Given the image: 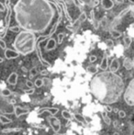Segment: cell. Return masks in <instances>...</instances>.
<instances>
[{
	"mask_svg": "<svg viewBox=\"0 0 134 135\" xmlns=\"http://www.w3.org/2000/svg\"><path fill=\"white\" fill-rule=\"evenodd\" d=\"M53 135H66V134H65V133H59V132H58V133H55Z\"/></svg>",
	"mask_w": 134,
	"mask_h": 135,
	"instance_id": "cell-51",
	"label": "cell"
},
{
	"mask_svg": "<svg viewBox=\"0 0 134 135\" xmlns=\"http://www.w3.org/2000/svg\"><path fill=\"white\" fill-rule=\"evenodd\" d=\"M57 3L59 4L60 7H62V9L63 10V12H64V15H65V17H66V18L68 20V21H70L71 23H73V20H72L71 17H70L69 12H68L66 3H64V1H57Z\"/></svg>",
	"mask_w": 134,
	"mask_h": 135,
	"instance_id": "cell-12",
	"label": "cell"
},
{
	"mask_svg": "<svg viewBox=\"0 0 134 135\" xmlns=\"http://www.w3.org/2000/svg\"><path fill=\"white\" fill-rule=\"evenodd\" d=\"M4 54H5L6 59H7V60L16 59V58H18V57H19V55H20L17 51L11 50V49H6L5 52H4Z\"/></svg>",
	"mask_w": 134,
	"mask_h": 135,
	"instance_id": "cell-9",
	"label": "cell"
},
{
	"mask_svg": "<svg viewBox=\"0 0 134 135\" xmlns=\"http://www.w3.org/2000/svg\"><path fill=\"white\" fill-rule=\"evenodd\" d=\"M86 71H87V73L90 74V75H95V74L97 73V66H95V65H89L86 68Z\"/></svg>",
	"mask_w": 134,
	"mask_h": 135,
	"instance_id": "cell-23",
	"label": "cell"
},
{
	"mask_svg": "<svg viewBox=\"0 0 134 135\" xmlns=\"http://www.w3.org/2000/svg\"><path fill=\"white\" fill-rule=\"evenodd\" d=\"M39 74H41V75H47L49 74V72L47 70H42V71L39 72Z\"/></svg>",
	"mask_w": 134,
	"mask_h": 135,
	"instance_id": "cell-46",
	"label": "cell"
},
{
	"mask_svg": "<svg viewBox=\"0 0 134 135\" xmlns=\"http://www.w3.org/2000/svg\"><path fill=\"white\" fill-rule=\"evenodd\" d=\"M38 74V71L36 68H31V70H29V75H31V77H33L34 75H36Z\"/></svg>",
	"mask_w": 134,
	"mask_h": 135,
	"instance_id": "cell-36",
	"label": "cell"
},
{
	"mask_svg": "<svg viewBox=\"0 0 134 135\" xmlns=\"http://www.w3.org/2000/svg\"><path fill=\"white\" fill-rule=\"evenodd\" d=\"M0 122H1L2 124H7V123L12 122V119H10L9 118H7L4 115H0Z\"/></svg>",
	"mask_w": 134,
	"mask_h": 135,
	"instance_id": "cell-27",
	"label": "cell"
},
{
	"mask_svg": "<svg viewBox=\"0 0 134 135\" xmlns=\"http://www.w3.org/2000/svg\"><path fill=\"white\" fill-rule=\"evenodd\" d=\"M99 3H100V1H98V0H96V1H86V5H88L89 7H97V5H99Z\"/></svg>",
	"mask_w": 134,
	"mask_h": 135,
	"instance_id": "cell-31",
	"label": "cell"
},
{
	"mask_svg": "<svg viewBox=\"0 0 134 135\" xmlns=\"http://www.w3.org/2000/svg\"><path fill=\"white\" fill-rule=\"evenodd\" d=\"M118 121H114V128H118Z\"/></svg>",
	"mask_w": 134,
	"mask_h": 135,
	"instance_id": "cell-49",
	"label": "cell"
},
{
	"mask_svg": "<svg viewBox=\"0 0 134 135\" xmlns=\"http://www.w3.org/2000/svg\"><path fill=\"white\" fill-rule=\"evenodd\" d=\"M26 85H27V86L29 87V88H34V83H32L31 81L28 80L26 82Z\"/></svg>",
	"mask_w": 134,
	"mask_h": 135,
	"instance_id": "cell-40",
	"label": "cell"
},
{
	"mask_svg": "<svg viewBox=\"0 0 134 135\" xmlns=\"http://www.w3.org/2000/svg\"><path fill=\"white\" fill-rule=\"evenodd\" d=\"M0 47H1L4 51L7 49V48H6V42H5V41H4L3 39H0Z\"/></svg>",
	"mask_w": 134,
	"mask_h": 135,
	"instance_id": "cell-38",
	"label": "cell"
},
{
	"mask_svg": "<svg viewBox=\"0 0 134 135\" xmlns=\"http://www.w3.org/2000/svg\"><path fill=\"white\" fill-rule=\"evenodd\" d=\"M99 24H100V22H98L97 20H93V26L95 27L96 30H97L99 27Z\"/></svg>",
	"mask_w": 134,
	"mask_h": 135,
	"instance_id": "cell-42",
	"label": "cell"
},
{
	"mask_svg": "<svg viewBox=\"0 0 134 135\" xmlns=\"http://www.w3.org/2000/svg\"><path fill=\"white\" fill-rule=\"evenodd\" d=\"M57 47V41H56L55 39H49L48 40V42H47L46 46H45V51H52L54 50V49Z\"/></svg>",
	"mask_w": 134,
	"mask_h": 135,
	"instance_id": "cell-13",
	"label": "cell"
},
{
	"mask_svg": "<svg viewBox=\"0 0 134 135\" xmlns=\"http://www.w3.org/2000/svg\"><path fill=\"white\" fill-rule=\"evenodd\" d=\"M20 131H22V128L21 127H18V128H12V129H6V130H3L2 131V132H4V133H9V132H20Z\"/></svg>",
	"mask_w": 134,
	"mask_h": 135,
	"instance_id": "cell-28",
	"label": "cell"
},
{
	"mask_svg": "<svg viewBox=\"0 0 134 135\" xmlns=\"http://www.w3.org/2000/svg\"><path fill=\"white\" fill-rule=\"evenodd\" d=\"M113 135H120V133H118V132H114Z\"/></svg>",
	"mask_w": 134,
	"mask_h": 135,
	"instance_id": "cell-53",
	"label": "cell"
},
{
	"mask_svg": "<svg viewBox=\"0 0 134 135\" xmlns=\"http://www.w3.org/2000/svg\"><path fill=\"white\" fill-rule=\"evenodd\" d=\"M62 18H63V17H59V18H58V20H57V21H56V23L54 24L53 27H52V30H51L50 33L48 34L49 39H52V35H53V34L55 33V31H56V30H57L58 26L60 25V23H61V21H62Z\"/></svg>",
	"mask_w": 134,
	"mask_h": 135,
	"instance_id": "cell-19",
	"label": "cell"
},
{
	"mask_svg": "<svg viewBox=\"0 0 134 135\" xmlns=\"http://www.w3.org/2000/svg\"><path fill=\"white\" fill-rule=\"evenodd\" d=\"M106 46H107V48H112V47L114 46V42H113L112 40L107 39V41H106Z\"/></svg>",
	"mask_w": 134,
	"mask_h": 135,
	"instance_id": "cell-34",
	"label": "cell"
},
{
	"mask_svg": "<svg viewBox=\"0 0 134 135\" xmlns=\"http://www.w3.org/2000/svg\"><path fill=\"white\" fill-rule=\"evenodd\" d=\"M110 35L113 39H118V38H120L122 36V33L120 31H118V30H113L110 31Z\"/></svg>",
	"mask_w": 134,
	"mask_h": 135,
	"instance_id": "cell-24",
	"label": "cell"
},
{
	"mask_svg": "<svg viewBox=\"0 0 134 135\" xmlns=\"http://www.w3.org/2000/svg\"><path fill=\"white\" fill-rule=\"evenodd\" d=\"M100 3L102 7L106 10H109L114 7V1L112 0H103V1H100Z\"/></svg>",
	"mask_w": 134,
	"mask_h": 135,
	"instance_id": "cell-15",
	"label": "cell"
},
{
	"mask_svg": "<svg viewBox=\"0 0 134 135\" xmlns=\"http://www.w3.org/2000/svg\"><path fill=\"white\" fill-rule=\"evenodd\" d=\"M123 41H124V45H125L126 48H129L131 45V42H132V39H131L130 36H126V37L123 38Z\"/></svg>",
	"mask_w": 134,
	"mask_h": 135,
	"instance_id": "cell-25",
	"label": "cell"
},
{
	"mask_svg": "<svg viewBox=\"0 0 134 135\" xmlns=\"http://www.w3.org/2000/svg\"><path fill=\"white\" fill-rule=\"evenodd\" d=\"M86 18H87V16H86V13L85 12V11H83L82 13H81L80 15H79V17L78 18H77V20H75V22H73V23L71 24L72 26H73V27H75V25H76L77 23H79V22H84V21H86Z\"/></svg>",
	"mask_w": 134,
	"mask_h": 135,
	"instance_id": "cell-18",
	"label": "cell"
},
{
	"mask_svg": "<svg viewBox=\"0 0 134 135\" xmlns=\"http://www.w3.org/2000/svg\"><path fill=\"white\" fill-rule=\"evenodd\" d=\"M90 90L93 96L103 104L110 105L118 101L125 91L123 79L112 72H102L90 82Z\"/></svg>",
	"mask_w": 134,
	"mask_h": 135,
	"instance_id": "cell-2",
	"label": "cell"
},
{
	"mask_svg": "<svg viewBox=\"0 0 134 135\" xmlns=\"http://www.w3.org/2000/svg\"><path fill=\"white\" fill-rule=\"evenodd\" d=\"M130 10H131V9H130V8H126V9H124V10L122 11V12L120 13V15H118V18H121L122 16H124V15H125V14H127V13L129 12Z\"/></svg>",
	"mask_w": 134,
	"mask_h": 135,
	"instance_id": "cell-41",
	"label": "cell"
},
{
	"mask_svg": "<svg viewBox=\"0 0 134 135\" xmlns=\"http://www.w3.org/2000/svg\"><path fill=\"white\" fill-rule=\"evenodd\" d=\"M113 111L116 112V113H118V111H120V109H118V108H113Z\"/></svg>",
	"mask_w": 134,
	"mask_h": 135,
	"instance_id": "cell-50",
	"label": "cell"
},
{
	"mask_svg": "<svg viewBox=\"0 0 134 135\" xmlns=\"http://www.w3.org/2000/svg\"><path fill=\"white\" fill-rule=\"evenodd\" d=\"M10 3H11V1H5V6H6V7H7V15H6V18H5V28H4L3 32L0 34V39H3V38H5V36L7 35L9 23H10L11 14H12V9H11V7H10Z\"/></svg>",
	"mask_w": 134,
	"mask_h": 135,
	"instance_id": "cell-6",
	"label": "cell"
},
{
	"mask_svg": "<svg viewBox=\"0 0 134 135\" xmlns=\"http://www.w3.org/2000/svg\"><path fill=\"white\" fill-rule=\"evenodd\" d=\"M73 117L75 118V119H76L77 121H79V122H80L82 125H84V126H86V125H87V121L86 120L84 116L81 115L80 113H73Z\"/></svg>",
	"mask_w": 134,
	"mask_h": 135,
	"instance_id": "cell-17",
	"label": "cell"
},
{
	"mask_svg": "<svg viewBox=\"0 0 134 135\" xmlns=\"http://www.w3.org/2000/svg\"><path fill=\"white\" fill-rule=\"evenodd\" d=\"M3 58H1V57H0V64H1V62H3Z\"/></svg>",
	"mask_w": 134,
	"mask_h": 135,
	"instance_id": "cell-52",
	"label": "cell"
},
{
	"mask_svg": "<svg viewBox=\"0 0 134 135\" xmlns=\"http://www.w3.org/2000/svg\"><path fill=\"white\" fill-rule=\"evenodd\" d=\"M0 112L3 114H12L15 112V107L13 104L7 98L2 96L1 93H0Z\"/></svg>",
	"mask_w": 134,
	"mask_h": 135,
	"instance_id": "cell-4",
	"label": "cell"
},
{
	"mask_svg": "<svg viewBox=\"0 0 134 135\" xmlns=\"http://www.w3.org/2000/svg\"><path fill=\"white\" fill-rule=\"evenodd\" d=\"M118 114V117H120V119H124V118L126 117V112L124 111V110H120Z\"/></svg>",
	"mask_w": 134,
	"mask_h": 135,
	"instance_id": "cell-37",
	"label": "cell"
},
{
	"mask_svg": "<svg viewBox=\"0 0 134 135\" xmlns=\"http://www.w3.org/2000/svg\"><path fill=\"white\" fill-rule=\"evenodd\" d=\"M120 62H118V59H113L111 61V64H109V72H112V73H116L118 69H120Z\"/></svg>",
	"mask_w": 134,
	"mask_h": 135,
	"instance_id": "cell-11",
	"label": "cell"
},
{
	"mask_svg": "<svg viewBox=\"0 0 134 135\" xmlns=\"http://www.w3.org/2000/svg\"><path fill=\"white\" fill-rule=\"evenodd\" d=\"M133 64H134V60H133Z\"/></svg>",
	"mask_w": 134,
	"mask_h": 135,
	"instance_id": "cell-54",
	"label": "cell"
},
{
	"mask_svg": "<svg viewBox=\"0 0 134 135\" xmlns=\"http://www.w3.org/2000/svg\"><path fill=\"white\" fill-rule=\"evenodd\" d=\"M64 37H65L64 33L58 34V41H57L58 44H62V43H63V39H64Z\"/></svg>",
	"mask_w": 134,
	"mask_h": 135,
	"instance_id": "cell-32",
	"label": "cell"
},
{
	"mask_svg": "<svg viewBox=\"0 0 134 135\" xmlns=\"http://www.w3.org/2000/svg\"><path fill=\"white\" fill-rule=\"evenodd\" d=\"M105 110L107 112H112L113 111V108L110 107L109 105H106L105 106Z\"/></svg>",
	"mask_w": 134,
	"mask_h": 135,
	"instance_id": "cell-43",
	"label": "cell"
},
{
	"mask_svg": "<svg viewBox=\"0 0 134 135\" xmlns=\"http://www.w3.org/2000/svg\"><path fill=\"white\" fill-rule=\"evenodd\" d=\"M124 100L129 106H134V78L131 80L124 91Z\"/></svg>",
	"mask_w": 134,
	"mask_h": 135,
	"instance_id": "cell-5",
	"label": "cell"
},
{
	"mask_svg": "<svg viewBox=\"0 0 134 135\" xmlns=\"http://www.w3.org/2000/svg\"><path fill=\"white\" fill-rule=\"evenodd\" d=\"M123 66L126 70H131L134 67L133 61L131 58H129V57H126L123 61Z\"/></svg>",
	"mask_w": 134,
	"mask_h": 135,
	"instance_id": "cell-16",
	"label": "cell"
},
{
	"mask_svg": "<svg viewBox=\"0 0 134 135\" xmlns=\"http://www.w3.org/2000/svg\"><path fill=\"white\" fill-rule=\"evenodd\" d=\"M47 120H48L49 124L51 125L52 129L53 130V132L55 133H58L59 131L61 130V121H60L59 118H56L54 116H49L47 118Z\"/></svg>",
	"mask_w": 134,
	"mask_h": 135,
	"instance_id": "cell-7",
	"label": "cell"
},
{
	"mask_svg": "<svg viewBox=\"0 0 134 135\" xmlns=\"http://www.w3.org/2000/svg\"><path fill=\"white\" fill-rule=\"evenodd\" d=\"M14 48L21 55H27L36 50L37 38L35 34L29 31H21L18 33L14 41Z\"/></svg>",
	"mask_w": 134,
	"mask_h": 135,
	"instance_id": "cell-3",
	"label": "cell"
},
{
	"mask_svg": "<svg viewBox=\"0 0 134 135\" xmlns=\"http://www.w3.org/2000/svg\"><path fill=\"white\" fill-rule=\"evenodd\" d=\"M108 68V59H107V55L105 54L101 61V64H100V69L103 70L104 72Z\"/></svg>",
	"mask_w": 134,
	"mask_h": 135,
	"instance_id": "cell-21",
	"label": "cell"
},
{
	"mask_svg": "<svg viewBox=\"0 0 134 135\" xmlns=\"http://www.w3.org/2000/svg\"><path fill=\"white\" fill-rule=\"evenodd\" d=\"M73 4H75V6H77V7H80V3H79V1H73Z\"/></svg>",
	"mask_w": 134,
	"mask_h": 135,
	"instance_id": "cell-48",
	"label": "cell"
},
{
	"mask_svg": "<svg viewBox=\"0 0 134 135\" xmlns=\"http://www.w3.org/2000/svg\"><path fill=\"white\" fill-rule=\"evenodd\" d=\"M5 10H6V7L4 6L3 3H1V2H0V11H2V12H3V11H5Z\"/></svg>",
	"mask_w": 134,
	"mask_h": 135,
	"instance_id": "cell-45",
	"label": "cell"
},
{
	"mask_svg": "<svg viewBox=\"0 0 134 135\" xmlns=\"http://www.w3.org/2000/svg\"><path fill=\"white\" fill-rule=\"evenodd\" d=\"M18 26L26 31L41 33L49 28L54 10L49 1L20 0L14 7Z\"/></svg>",
	"mask_w": 134,
	"mask_h": 135,
	"instance_id": "cell-1",
	"label": "cell"
},
{
	"mask_svg": "<svg viewBox=\"0 0 134 135\" xmlns=\"http://www.w3.org/2000/svg\"><path fill=\"white\" fill-rule=\"evenodd\" d=\"M9 85H16L18 82V74L17 73H11V75L8 76L7 80Z\"/></svg>",
	"mask_w": 134,
	"mask_h": 135,
	"instance_id": "cell-20",
	"label": "cell"
},
{
	"mask_svg": "<svg viewBox=\"0 0 134 135\" xmlns=\"http://www.w3.org/2000/svg\"><path fill=\"white\" fill-rule=\"evenodd\" d=\"M66 28H67V30H71V31L75 32V28H73V26H69V25H68V26H66Z\"/></svg>",
	"mask_w": 134,
	"mask_h": 135,
	"instance_id": "cell-47",
	"label": "cell"
},
{
	"mask_svg": "<svg viewBox=\"0 0 134 135\" xmlns=\"http://www.w3.org/2000/svg\"><path fill=\"white\" fill-rule=\"evenodd\" d=\"M9 30L12 32H19L20 31V27L19 26H14V27H10Z\"/></svg>",
	"mask_w": 134,
	"mask_h": 135,
	"instance_id": "cell-35",
	"label": "cell"
},
{
	"mask_svg": "<svg viewBox=\"0 0 134 135\" xmlns=\"http://www.w3.org/2000/svg\"><path fill=\"white\" fill-rule=\"evenodd\" d=\"M89 61H90V62H95L96 61H97V56L91 55V56L89 57Z\"/></svg>",
	"mask_w": 134,
	"mask_h": 135,
	"instance_id": "cell-44",
	"label": "cell"
},
{
	"mask_svg": "<svg viewBox=\"0 0 134 135\" xmlns=\"http://www.w3.org/2000/svg\"><path fill=\"white\" fill-rule=\"evenodd\" d=\"M52 4H53V5L55 6L56 9H57V11H58V14H59V17H63V9L60 7L59 4L57 3V1H52Z\"/></svg>",
	"mask_w": 134,
	"mask_h": 135,
	"instance_id": "cell-29",
	"label": "cell"
},
{
	"mask_svg": "<svg viewBox=\"0 0 134 135\" xmlns=\"http://www.w3.org/2000/svg\"><path fill=\"white\" fill-rule=\"evenodd\" d=\"M39 44H41V42H37V45H36V52H37L38 58H39V62H41V64H42L43 66L50 68V67H51V64L48 62V61L45 60V59L42 57V55H41V47H39Z\"/></svg>",
	"mask_w": 134,
	"mask_h": 135,
	"instance_id": "cell-8",
	"label": "cell"
},
{
	"mask_svg": "<svg viewBox=\"0 0 134 135\" xmlns=\"http://www.w3.org/2000/svg\"><path fill=\"white\" fill-rule=\"evenodd\" d=\"M34 85H36V87H41L43 85V79H36Z\"/></svg>",
	"mask_w": 134,
	"mask_h": 135,
	"instance_id": "cell-33",
	"label": "cell"
},
{
	"mask_svg": "<svg viewBox=\"0 0 134 135\" xmlns=\"http://www.w3.org/2000/svg\"><path fill=\"white\" fill-rule=\"evenodd\" d=\"M62 116H63V118H64L65 119H67V120H71V119H73V115H72L68 110H63Z\"/></svg>",
	"mask_w": 134,
	"mask_h": 135,
	"instance_id": "cell-26",
	"label": "cell"
},
{
	"mask_svg": "<svg viewBox=\"0 0 134 135\" xmlns=\"http://www.w3.org/2000/svg\"><path fill=\"white\" fill-rule=\"evenodd\" d=\"M101 116H102V118H103V119H104V121H105L106 124L107 125L111 124V119H110V118L107 116V112L106 111L105 109H103L101 111Z\"/></svg>",
	"mask_w": 134,
	"mask_h": 135,
	"instance_id": "cell-22",
	"label": "cell"
},
{
	"mask_svg": "<svg viewBox=\"0 0 134 135\" xmlns=\"http://www.w3.org/2000/svg\"><path fill=\"white\" fill-rule=\"evenodd\" d=\"M1 95L3 97H5V98H7V97H9V96H11L12 95V92H11V90L10 89H8V88H5V89H3V90H1Z\"/></svg>",
	"mask_w": 134,
	"mask_h": 135,
	"instance_id": "cell-30",
	"label": "cell"
},
{
	"mask_svg": "<svg viewBox=\"0 0 134 135\" xmlns=\"http://www.w3.org/2000/svg\"><path fill=\"white\" fill-rule=\"evenodd\" d=\"M48 111L49 113H51V116H55L56 114L58 113L59 109L57 108H41L39 112H38V115H39L41 113H43V112Z\"/></svg>",
	"mask_w": 134,
	"mask_h": 135,
	"instance_id": "cell-14",
	"label": "cell"
},
{
	"mask_svg": "<svg viewBox=\"0 0 134 135\" xmlns=\"http://www.w3.org/2000/svg\"><path fill=\"white\" fill-rule=\"evenodd\" d=\"M15 115L17 118H19L22 115H26V114L29 113V108H21L19 106H15Z\"/></svg>",
	"mask_w": 134,
	"mask_h": 135,
	"instance_id": "cell-10",
	"label": "cell"
},
{
	"mask_svg": "<svg viewBox=\"0 0 134 135\" xmlns=\"http://www.w3.org/2000/svg\"><path fill=\"white\" fill-rule=\"evenodd\" d=\"M24 92H25L26 94L31 95V94H34V92H35V89H34V88H29V89H27V90H24Z\"/></svg>",
	"mask_w": 134,
	"mask_h": 135,
	"instance_id": "cell-39",
	"label": "cell"
}]
</instances>
